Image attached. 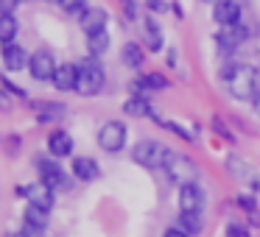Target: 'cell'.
<instances>
[{"label": "cell", "mask_w": 260, "mask_h": 237, "mask_svg": "<svg viewBox=\"0 0 260 237\" xmlns=\"http://www.w3.org/2000/svg\"><path fill=\"white\" fill-rule=\"evenodd\" d=\"M221 78L226 81V90L235 101H249L252 103L260 92V75L249 64H226L221 70Z\"/></svg>", "instance_id": "1"}, {"label": "cell", "mask_w": 260, "mask_h": 237, "mask_svg": "<svg viewBox=\"0 0 260 237\" xmlns=\"http://www.w3.org/2000/svg\"><path fill=\"white\" fill-rule=\"evenodd\" d=\"M107 84V70H104L101 59L98 56H87L79 62V84H76V92L84 98H92L104 90Z\"/></svg>", "instance_id": "2"}, {"label": "cell", "mask_w": 260, "mask_h": 237, "mask_svg": "<svg viewBox=\"0 0 260 237\" xmlns=\"http://www.w3.org/2000/svg\"><path fill=\"white\" fill-rule=\"evenodd\" d=\"M171 148L165 145V142L159 140H140L135 148H132V159H135V165H140V168L146 170H159L168 165L171 159Z\"/></svg>", "instance_id": "3"}, {"label": "cell", "mask_w": 260, "mask_h": 237, "mask_svg": "<svg viewBox=\"0 0 260 237\" xmlns=\"http://www.w3.org/2000/svg\"><path fill=\"white\" fill-rule=\"evenodd\" d=\"M165 176H168L174 184H190V181H196V176H199V165L193 162L187 153H171V159H168V165H165Z\"/></svg>", "instance_id": "4"}, {"label": "cell", "mask_w": 260, "mask_h": 237, "mask_svg": "<svg viewBox=\"0 0 260 237\" xmlns=\"http://www.w3.org/2000/svg\"><path fill=\"white\" fill-rule=\"evenodd\" d=\"M126 137H129L126 123H120V120H107V123L98 129V145L107 153H118V151H123Z\"/></svg>", "instance_id": "5"}, {"label": "cell", "mask_w": 260, "mask_h": 237, "mask_svg": "<svg viewBox=\"0 0 260 237\" xmlns=\"http://www.w3.org/2000/svg\"><path fill=\"white\" fill-rule=\"evenodd\" d=\"M37 170H40V181H42V184H48L53 192H56V190H68V187H70V179H68V173L59 168L56 156H51V159L37 156Z\"/></svg>", "instance_id": "6"}, {"label": "cell", "mask_w": 260, "mask_h": 237, "mask_svg": "<svg viewBox=\"0 0 260 237\" xmlns=\"http://www.w3.org/2000/svg\"><path fill=\"white\" fill-rule=\"evenodd\" d=\"M249 25L238 23V25H224V28L215 31V45H218L221 53H235L238 48L243 45V42L249 40Z\"/></svg>", "instance_id": "7"}, {"label": "cell", "mask_w": 260, "mask_h": 237, "mask_svg": "<svg viewBox=\"0 0 260 237\" xmlns=\"http://www.w3.org/2000/svg\"><path fill=\"white\" fill-rule=\"evenodd\" d=\"M56 56H53L48 48H40V51L31 53V62H28V73L31 78L37 81H53V73H56Z\"/></svg>", "instance_id": "8"}, {"label": "cell", "mask_w": 260, "mask_h": 237, "mask_svg": "<svg viewBox=\"0 0 260 237\" xmlns=\"http://www.w3.org/2000/svg\"><path fill=\"white\" fill-rule=\"evenodd\" d=\"M107 23H109V12L104 6H87L84 12L79 14V28L84 31L87 36L107 31Z\"/></svg>", "instance_id": "9"}, {"label": "cell", "mask_w": 260, "mask_h": 237, "mask_svg": "<svg viewBox=\"0 0 260 237\" xmlns=\"http://www.w3.org/2000/svg\"><path fill=\"white\" fill-rule=\"evenodd\" d=\"M31 109L37 112V123L48 126V123H59L68 117V106L59 101H31Z\"/></svg>", "instance_id": "10"}, {"label": "cell", "mask_w": 260, "mask_h": 237, "mask_svg": "<svg viewBox=\"0 0 260 237\" xmlns=\"http://www.w3.org/2000/svg\"><path fill=\"white\" fill-rule=\"evenodd\" d=\"M204 201H207V195L196 181L179 187V212H202Z\"/></svg>", "instance_id": "11"}, {"label": "cell", "mask_w": 260, "mask_h": 237, "mask_svg": "<svg viewBox=\"0 0 260 237\" xmlns=\"http://www.w3.org/2000/svg\"><path fill=\"white\" fill-rule=\"evenodd\" d=\"M0 56H3V67H6L9 73H20V70H28L31 56L25 53V48H23V45H17V42H6Z\"/></svg>", "instance_id": "12"}, {"label": "cell", "mask_w": 260, "mask_h": 237, "mask_svg": "<svg viewBox=\"0 0 260 237\" xmlns=\"http://www.w3.org/2000/svg\"><path fill=\"white\" fill-rule=\"evenodd\" d=\"M241 17H243L241 0H224V3L213 6V20L218 23V28H224V25H238Z\"/></svg>", "instance_id": "13"}, {"label": "cell", "mask_w": 260, "mask_h": 237, "mask_svg": "<svg viewBox=\"0 0 260 237\" xmlns=\"http://www.w3.org/2000/svg\"><path fill=\"white\" fill-rule=\"evenodd\" d=\"M20 195H25L28 204H37V207H42V209H53V204H56L53 190L48 184H42V181H34V184H28V187H20Z\"/></svg>", "instance_id": "14"}, {"label": "cell", "mask_w": 260, "mask_h": 237, "mask_svg": "<svg viewBox=\"0 0 260 237\" xmlns=\"http://www.w3.org/2000/svg\"><path fill=\"white\" fill-rule=\"evenodd\" d=\"M76 84H79V64H59L56 73H53V87L59 92H76Z\"/></svg>", "instance_id": "15"}, {"label": "cell", "mask_w": 260, "mask_h": 237, "mask_svg": "<svg viewBox=\"0 0 260 237\" xmlns=\"http://www.w3.org/2000/svg\"><path fill=\"white\" fill-rule=\"evenodd\" d=\"M48 153L56 156V159L70 156V153H73V137L64 129H53L51 134H48Z\"/></svg>", "instance_id": "16"}, {"label": "cell", "mask_w": 260, "mask_h": 237, "mask_svg": "<svg viewBox=\"0 0 260 237\" xmlns=\"http://www.w3.org/2000/svg\"><path fill=\"white\" fill-rule=\"evenodd\" d=\"M143 45H146L151 53H159L165 48L162 28H159V23L154 17H143Z\"/></svg>", "instance_id": "17"}, {"label": "cell", "mask_w": 260, "mask_h": 237, "mask_svg": "<svg viewBox=\"0 0 260 237\" xmlns=\"http://www.w3.org/2000/svg\"><path fill=\"white\" fill-rule=\"evenodd\" d=\"M70 170H73V179L79 181H95L101 176V168L92 156H73V168Z\"/></svg>", "instance_id": "18"}, {"label": "cell", "mask_w": 260, "mask_h": 237, "mask_svg": "<svg viewBox=\"0 0 260 237\" xmlns=\"http://www.w3.org/2000/svg\"><path fill=\"white\" fill-rule=\"evenodd\" d=\"M120 62H123L129 70H143V62H146L143 45H137V42H126V45L120 48Z\"/></svg>", "instance_id": "19"}, {"label": "cell", "mask_w": 260, "mask_h": 237, "mask_svg": "<svg viewBox=\"0 0 260 237\" xmlns=\"http://www.w3.org/2000/svg\"><path fill=\"white\" fill-rule=\"evenodd\" d=\"M123 112L129 114V117H151L154 109H151V103H148L146 95H135L123 103Z\"/></svg>", "instance_id": "20"}, {"label": "cell", "mask_w": 260, "mask_h": 237, "mask_svg": "<svg viewBox=\"0 0 260 237\" xmlns=\"http://www.w3.org/2000/svg\"><path fill=\"white\" fill-rule=\"evenodd\" d=\"M17 34H20L17 17H14V14H0V45L17 42Z\"/></svg>", "instance_id": "21"}, {"label": "cell", "mask_w": 260, "mask_h": 237, "mask_svg": "<svg viewBox=\"0 0 260 237\" xmlns=\"http://www.w3.org/2000/svg\"><path fill=\"white\" fill-rule=\"evenodd\" d=\"M151 120H157L162 129H168V131H174L179 140H187V142H196V134H193V129H187V126H182V123H176V120H165V117H159L157 112L151 114Z\"/></svg>", "instance_id": "22"}, {"label": "cell", "mask_w": 260, "mask_h": 237, "mask_svg": "<svg viewBox=\"0 0 260 237\" xmlns=\"http://www.w3.org/2000/svg\"><path fill=\"white\" fill-rule=\"evenodd\" d=\"M48 212H51V209H42V207H37V204H28L25 212H23V218H25V223L45 229V226H48Z\"/></svg>", "instance_id": "23"}, {"label": "cell", "mask_w": 260, "mask_h": 237, "mask_svg": "<svg viewBox=\"0 0 260 237\" xmlns=\"http://www.w3.org/2000/svg\"><path fill=\"white\" fill-rule=\"evenodd\" d=\"M199 215H202V212H182L176 226H179L182 231H187L190 237H196L199 231H202V218H199Z\"/></svg>", "instance_id": "24"}, {"label": "cell", "mask_w": 260, "mask_h": 237, "mask_svg": "<svg viewBox=\"0 0 260 237\" xmlns=\"http://www.w3.org/2000/svg\"><path fill=\"white\" fill-rule=\"evenodd\" d=\"M87 51H90V56H104V53L109 51V34L107 31L87 36Z\"/></svg>", "instance_id": "25"}, {"label": "cell", "mask_w": 260, "mask_h": 237, "mask_svg": "<svg viewBox=\"0 0 260 237\" xmlns=\"http://www.w3.org/2000/svg\"><path fill=\"white\" fill-rule=\"evenodd\" d=\"M62 12H68V14H81L87 9V0H59L56 3Z\"/></svg>", "instance_id": "26"}, {"label": "cell", "mask_w": 260, "mask_h": 237, "mask_svg": "<svg viewBox=\"0 0 260 237\" xmlns=\"http://www.w3.org/2000/svg\"><path fill=\"white\" fill-rule=\"evenodd\" d=\"M146 9L151 14H168L171 3H168V0H146Z\"/></svg>", "instance_id": "27"}, {"label": "cell", "mask_w": 260, "mask_h": 237, "mask_svg": "<svg viewBox=\"0 0 260 237\" xmlns=\"http://www.w3.org/2000/svg\"><path fill=\"white\" fill-rule=\"evenodd\" d=\"M213 129H215V134H218V137H224V140L235 142V134H232V131L226 129V123H224L221 117H213Z\"/></svg>", "instance_id": "28"}, {"label": "cell", "mask_w": 260, "mask_h": 237, "mask_svg": "<svg viewBox=\"0 0 260 237\" xmlns=\"http://www.w3.org/2000/svg\"><path fill=\"white\" fill-rule=\"evenodd\" d=\"M226 168H230V173H235V176H243L246 173V162H243V159H238V156H230L226 159Z\"/></svg>", "instance_id": "29"}, {"label": "cell", "mask_w": 260, "mask_h": 237, "mask_svg": "<svg viewBox=\"0 0 260 237\" xmlns=\"http://www.w3.org/2000/svg\"><path fill=\"white\" fill-rule=\"evenodd\" d=\"M120 9H123V14H126L129 23L137 20V0H120Z\"/></svg>", "instance_id": "30"}, {"label": "cell", "mask_w": 260, "mask_h": 237, "mask_svg": "<svg viewBox=\"0 0 260 237\" xmlns=\"http://www.w3.org/2000/svg\"><path fill=\"white\" fill-rule=\"evenodd\" d=\"M226 237H252V234H249V229L241 223H226Z\"/></svg>", "instance_id": "31"}, {"label": "cell", "mask_w": 260, "mask_h": 237, "mask_svg": "<svg viewBox=\"0 0 260 237\" xmlns=\"http://www.w3.org/2000/svg\"><path fill=\"white\" fill-rule=\"evenodd\" d=\"M12 109V92L0 84V112H9Z\"/></svg>", "instance_id": "32"}, {"label": "cell", "mask_w": 260, "mask_h": 237, "mask_svg": "<svg viewBox=\"0 0 260 237\" xmlns=\"http://www.w3.org/2000/svg\"><path fill=\"white\" fill-rule=\"evenodd\" d=\"M23 0H0V14H14Z\"/></svg>", "instance_id": "33"}, {"label": "cell", "mask_w": 260, "mask_h": 237, "mask_svg": "<svg viewBox=\"0 0 260 237\" xmlns=\"http://www.w3.org/2000/svg\"><path fill=\"white\" fill-rule=\"evenodd\" d=\"M6 151H9V156H17V153H20V137L17 134H12L6 140Z\"/></svg>", "instance_id": "34"}, {"label": "cell", "mask_w": 260, "mask_h": 237, "mask_svg": "<svg viewBox=\"0 0 260 237\" xmlns=\"http://www.w3.org/2000/svg\"><path fill=\"white\" fill-rule=\"evenodd\" d=\"M3 87H6V90L12 92V95H17V98H25V90H23V87H17V84H14V81L3 78Z\"/></svg>", "instance_id": "35"}, {"label": "cell", "mask_w": 260, "mask_h": 237, "mask_svg": "<svg viewBox=\"0 0 260 237\" xmlns=\"http://www.w3.org/2000/svg\"><path fill=\"white\" fill-rule=\"evenodd\" d=\"M238 207H243L246 212H254V209H257V204H254V198H249V195H241V198H238Z\"/></svg>", "instance_id": "36"}, {"label": "cell", "mask_w": 260, "mask_h": 237, "mask_svg": "<svg viewBox=\"0 0 260 237\" xmlns=\"http://www.w3.org/2000/svg\"><path fill=\"white\" fill-rule=\"evenodd\" d=\"M42 231H45V229H40V226H31V223L23 226V234H25V237H42Z\"/></svg>", "instance_id": "37"}, {"label": "cell", "mask_w": 260, "mask_h": 237, "mask_svg": "<svg viewBox=\"0 0 260 237\" xmlns=\"http://www.w3.org/2000/svg\"><path fill=\"white\" fill-rule=\"evenodd\" d=\"M162 237H190V234H187V231H182L179 226H174V229H168Z\"/></svg>", "instance_id": "38"}, {"label": "cell", "mask_w": 260, "mask_h": 237, "mask_svg": "<svg viewBox=\"0 0 260 237\" xmlns=\"http://www.w3.org/2000/svg\"><path fill=\"white\" fill-rule=\"evenodd\" d=\"M249 220H252L254 226H260V212H257V209H254V212H249Z\"/></svg>", "instance_id": "39"}, {"label": "cell", "mask_w": 260, "mask_h": 237, "mask_svg": "<svg viewBox=\"0 0 260 237\" xmlns=\"http://www.w3.org/2000/svg\"><path fill=\"white\" fill-rule=\"evenodd\" d=\"M252 106H254V114H257V117H260V92H257V98H254V101H252Z\"/></svg>", "instance_id": "40"}, {"label": "cell", "mask_w": 260, "mask_h": 237, "mask_svg": "<svg viewBox=\"0 0 260 237\" xmlns=\"http://www.w3.org/2000/svg\"><path fill=\"white\" fill-rule=\"evenodd\" d=\"M168 64H171V67L176 64V53H174V51H168Z\"/></svg>", "instance_id": "41"}, {"label": "cell", "mask_w": 260, "mask_h": 237, "mask_svg": "<svg viewBox=\"0 0 260 237\" xmlns=\"http://www.w3.org/2000/svg\"><path fill=\"white\" fill-rule=\"evenodd\" d=\"M202 3H207V6H218V3H224V0H202Z\"/></svg>", "instance_id": "42"}, {"label": "cell", "mask_w": 260, "mask_h": 237, "mask_svg": "<svg viewBox=\"0 0 260 237\" xmlns=\"http://www.w3.org/2000/svg\"><path fill=\"white\" fill-rule=\"evenodd\" d=\"M6 237H25L23 231H12V234H6Z\"/></svg>", "instance_id": "43"}, {"label": "cell", "mask_w": 260, "mask_h": 237, "mask_svg": "<svg viewBox=\"0 0 260 237\" xmlns=\"http://www.w3.org/2000/svg\"><path fill=\"white\" fill-rule=\"evenodd\" d=\"M45 3H59V0H45Z\"/></svg>", "instance_id": "44"}, {"label": "cell", "mask_w": 260, "mask_h": 237, "mask_svg": "<svg viewBox=\"0 0 260 237\" xmlns=\"http://www.w3.org/2000/svg\"><path fill=\"white\" fill-rule=\"evenodd\" d=\"M23 3H31V0H23Z\"/></svg>", "instance_id": "45"}]
</instances>
